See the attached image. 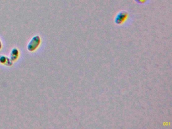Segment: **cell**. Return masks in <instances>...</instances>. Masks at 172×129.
I'll use <instances>...</instances> for the list:
<instances>
[{"instance_id": "obj_1", "label": "cell", "mask_w": 172, "mask_h": 129, "mask_svg": "<svg viewBox=\"0 0 172 129\" xmlns=\"http://www.w3.org/2000/svg\"><path fill=\"white\" fill-rule=\"evenodd\" d=\"M40 42V40L39 36H35L31 40L30 42L28 44V46H27L28 51H35V50H36V49H37L39 47Z\"/></svg>"}, {"instance_id": "obj_2", "label": "cell", "mask_w": 172, "mask_h": 129, "mask_svg": "<svg viewBox=\"0 0 172 129\" xmlns=\"http://www.w3.org/2000/svg\"><path fill=\"white\" fill-rule=\"evenodd\" d=\"M128 17V14L127 12H120L117 14L115 18V23L118 25H121L123 24Z\"/></svg>"}, {"instance_id": "obj_3", "label": "cell", "mask_w": 172, "mask_h": 129, "mask_svg": "<svg viewBox=\"0 0 172 129\" xmlns=\"http://www.w3.org/2000/svg\"><path fill=\"white\" fill-rule=\"evenodd\" d=\"M0 64H2L3 65L10 66L12 65V62L10 60V59L7 58V56H0Z\"/></svg>"}, {"instance_id": "obj_4", "label": "cell", "mask_w": 172, "mask_h": 129, "mask_svg": "<svg viewBox=\"0 0 172 129\" xmlns=\"http://www.w3.org/2000/svg\"><path fill=\"white\" fill-rule=\"evenodd\" d=\"M19 56V52L18 49L16 48H14L12 50L10 54V60L12 62L16 61L18 59Z\"/></svg>"}, {"instance_id": "obj_5", "label": "cell", "mask_w": 172, "mask_h": 129, "mask_svg": "<svg viewBox=\"0 0 172 129\" xmlns=\"http://www.w3.org/2000/svg\"><path fill=\"white\" fill-rule=\"evenodd\" d=\"M136 2H137L138 3H140V4H143L147 2V0H135Z\"/></svg>"}, {"instance_id": "obj_6", "label": "cell", "mask_w": 172, "mask_h": 129, "mask_svg": "<svg viewBox=\"0 0 172 129\" xmlns=\"http://www.w3.org/2000/svg\"><path fill=\"white\" fill-rule=\"evenodd\" d=\"M2 45L1 41H0V50L2 49Z\"/></svg>"}]
</instances>
